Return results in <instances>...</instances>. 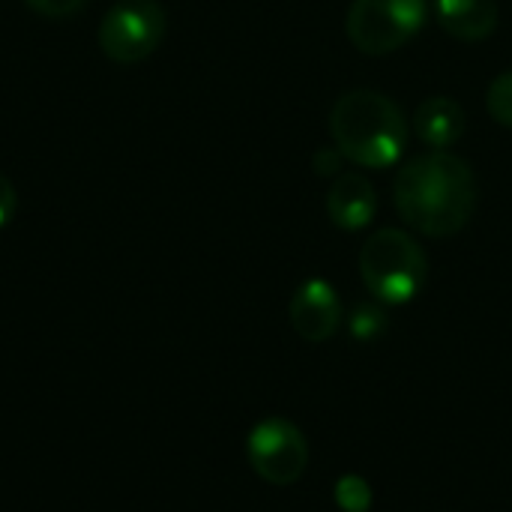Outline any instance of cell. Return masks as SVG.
Returning a JSON list of instances; mask_svg holds the SVG:
<instances>
[{
    "label": "cell",
    "mask_w": 512,
    "mask_h": 512,
    "mask_svg": "<svg viewBox=\"0 0 512 512\" xmlns=\"http://www.w3.org/2000/svg\"><path fill=\"white\" fill-rule=\"evenodd\" d=\"M486 108H489V114H492L501 126L512 129V69L501 72V75L489 84Z\"/></svg>",
    "instance_id": "12"
},
{
    "label": "cell",
    "mask_w": 512,
    "mask_h": 512,
    "mask_svg": "<svg viewBox=\"0 0 512 512\" xmlns=\"http://www.w3.org/2000/svg\"><path fill=\"white\" fill-rule=\"evenodd\" d=\"M435 12L441 27L462 42H480L498 27L495 0H435Z\"/></svg>",
    "instance_id": "10"
},
{
    "label": "cell",
    "mask_w": 512,
    "mask_h": 512,
    "mask_svg": "<svg viewBox=\"0 0 512 512\" xmlns=\"http://www.w3.org/2000/svg\"><path fill=\"white\" fill-rule=\"evenodd\" d=\"M360 276L378 303L405 306L423 291L429 258L408 231L381 228L360 249Z\"/></svg>",
    "instance_id": "3"
},
{
    "label": "cell",
    "mask_w": 512,
    "mask_h": 512,
    "mask_svg": "<svg viewBox=\"0 0 512 512\" xmlns=\"http://www.w3.org/2000/svg\"><path fill=\"white\" fill-rule=\"evenodd\" d=\"M342 150L333 144V147H321L318 153H315V159H312V165H315V174H321V177H339V168H342Z\"/></svg>",
    "instance_id": "16"
},
{
    "label": "cell",
    "mask_w": 512,
    "mask_h": 512,
    "mask_svg": "<svg viewBox=\"0 0 512 512\" xmlns=\"http://www.w3.org/2000/svg\"><path fill=\"white\" fill-rule=\"evenodd\" d=\"M246 456L252 471L270 486H294L309 468L306 435L285 417L255 423L246 438Z\"/></svg>",
    "instance_id": "6"
},
{
    "label": "cell",
    "mask_w": 512,
    "mask_h": 512,
    "mask_svg": "<svg viewBox=\"0 0 512 512\" xmlns=\"http://www.w3.org/2000/svg\"><path fill=\"white\" fill-rule=\"evenodd\" d=\"M18 213V195H15V186L12 180L0 171V231L15 219Z\"/></svg>",
    "instance_id": "15"
},
{
    "label": "cell",
    "mask_w": 512,
    "mask_h": 512,
    "mask_svg": "<svg viewBox=\"0 0 512 512\" xmlns=\"http://www.w3.org/2000/svg\"><path fill=\"white\" fill-rule=\"evenodd\" d=\"M417 138L432 150H447L465 135V108L450 96H429L414 114Z\"/></svg>",
    "instance_id": "9"
},
{
    "label": "cell",
    "mask_w": 512,
    "mask_h": 512,
    "mask_svg": "<svg viewBox=\"0 0 512 512\" xmlns=\"http://www.w3.org/2000/svg\"><path fill=\"white\" fill-rule=\"evenodd\" d=\"M348 327H351L354 339L369 342V339H378V336L387 330V315H384V309L375 306V303H360V306L351 312Z\"/></svg>",
    "instance_id": "11"
},
{
    "label": "cell",
    "mask_w": 512,
    "mask_h": 512,
    "mask_svg": "<svg viewBox=\"0 0 512 512\" xmlns=\"http://www.w3.org/2000/svg\"><path fill=\"white\" fill-rule=\"evenodd\" d=\"M24 3L45 18H69L87 6V0H24Z\"/></svg>",
    "instance_id": "14"
},
{
    "label": "cell",
    "mask_w": 512,
    "mask_h": 512,
    "mask_svg": "<svg viewBox=\"0 0 512 512\" xmlns=\"http://www.w3.org/2000/svg\"><path fill=\"white\" fill-rule=\"evenodd\" d=\"M330 135L348 162L384 171L405 153L411 126L390 96L378 90H351L339 96L330 111Z\"/></svg>",
    "instance_id": "2"
},
{
    "label": "cell",
    "mask_w": 512,
    "mask_h": 512,
    "mask_svg": "<svg viewBox=\"0 0 512 512\" xmlns=\"http://www.w3.org/2000/svg\"><path fill=\"white\" fill-rule=\"evenodd\" d=\"M378 195L369 177L360 171H345L333 180L327 192V216L342 231H360L375 219Z\"/></svg>",
    "instance_id": "8"
},
{
    "label": "cell",
    "mask_w": 512,
    "mask_h": 512,
    "mask_svg": "<svg viewBox=\"0 0 512 512\" xmlns=\"http://www.w3.org/2000/svg\"><path fill=\"white\" fill-rule=\"evenodd\" d=\"M291 327L306 342H327L342 327V300L327 279H306L288 306Z\"/></svg>",
    "instance_id": "7"
},
{
    "label": "cell",
    "mask_w": 512,
    "mask_h": 512,
    "mask_svg": "<svg viewBox=\"0 0 512 512\" xmlns=\"http://www.w3.org/2000/svg\"><path fill=\"white\" fill-rule=\"evenodd\" d=\"M168 15L159 0H117L99 21L96 39L108 60L132 66L147 60L165 39Z\"/></svg>",
    "instance_id": "5"
},
{
    "label": "cell",
    "mask_w": 512,
    "mask_h": 512,
    "mask_svg": "<svg viewBox=\"0 0 512 512\" xmlns=\"http://www.w3.org/2000/svg\"><path fill=\"white\" fill-rule=\"evenodd\" d=\"M429 18V0H354L345 18L357 51L381 57L408 45Z\"/></svg>",
    "instance_id": "4"
},
{
    "label": "cell",
    "mask_w": 512,
    "mask_h": 512,
    "mask_svg": "<svg viewBox=\"0 0 512 512\" xmlns=\"http://www.w3.org/2000/svg\"><path fill=\"white\" fill-rule=\"evenodd\" d=\"M336 504L345 512H366L372 507V489L360 477H342L336 483Z\"/></svg>",
    "instance_id": "13"
},
{
    "label": "cell",
    "mask_w": 512,
    "mask_h": 512,
    "mask_svg": "<svg viewBox=\"0 0 512 512\" xmlns=\"http://www.w3.org/2000/svg\"><path fill=\"white\" fill-rule=\"evenodd\" d=\"M474 168L447 150H432L405 162L393 180V201L405 225L426 237L459 234L477 210Z\"/></svg>",
    "instance_id": "1"
}]
</instances>
